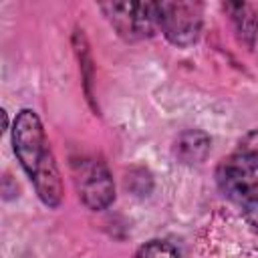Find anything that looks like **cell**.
I'll return each instance as SVG.
<instances>
[{
  "label": "cell",
  "instance_id": "6da1fadb",
  "mask_svg": "<svg viewBox=\"0 0 258 258\" xmlns=\"http://www.w3.org/2000/svg\"><path fill=\"white\" fill-rule=\"evenodd\" d=\"M12 139H14V151L22 167L34 181L40 200L48 206H56L60 202V179L40 119L36 117L34 111L24 109L16 117Z\"/></svg>",
  "mask_w": 258,
  "mask_h": 258
},
{
  "label": "cell",
  "instance_id": "7a4b0ae2",
  "mask_svg": "<svg viewBox=\"0 0 258 258\" xmlns=\"http://www.w3.org/2000/svg\"><path fill=\"white\" fill-rule=\"evenodd\" d=\"M218 183L222 191L244 208L258 202V155L236 153L218 167Z\"/></svg>",
  "mask_w": 258,
  "mask_h": 258
},
{
  "label": "cell",
  "instance_id": "3957f363",
  "mask_svg": "<svg viewBox=\"0 0 258 258\" xmlns=\"http://www.w3.org/2000/svg\"><path fill=\"white\" fill-rule=\"evenodd\" d=\"M111 22L127 40H139L151 36L159 24V4L153 2H121L105 6Z\"/></svg>",
  "mask_w": 258,
  "mask_h": 258
},
{
  "label": "cell",
  "instance_id": "277c9868",
  "mask_svg": "<svg viewBox=\"0 0 258 258\" xmlns=\"http://www.w3.org/2000/svg\"><path fill=\"white\" fill-rule=\"evenodd\" d=\"M159 26L173 44L187 46L200 34L202 10L194 2H161Z\"/></svg>",
  "mask_w": 258,
  "mask_h": 258
},
{
  "label": "cell",
  "instance_id": "5b68a950",
  "mask_svg": "<svg viewBox=\"0 0 258 258\" xmlns=\"http://www.w3.org/2000/svg\"><path fill=\"white\" fill-rule=\"evenodd\" d=\"M79 191H81L83 202L93 210L107 208L115 198L113 181H111L107 169L99 163L83 169V173L79 177Z\"/></svg>",
  "mask_w": 258,
  "mask_h": 258
},
{
  "label": "cell",
  "instance_id": "8992f818",
  "mask_svg": "<svg viewBox=\"0 0 258 258\" xmlns=\"http://www.w3.org/2000/svg\"><path fill=\"white\" fill-rule=\"evenodd\" d=\"M210 149V139L200 133V131H189V133H183L177 143H175V153L179 155L181 161L185 163H196V161H202L206 157Z\"/></svg>",
  "mask_w": 258,
  "mask_h": 258
},
{
  "label": "cell",
  "instance_id": "52a82bcc",
  "mask_svg": "<svg viewBox=\"0 0 258 258\" xmlns=\"http://www.w3.org/2000/svg\"><path fill=\"white\" fill-rule=\"evenodd\" d=\"M135 258H177V252L167 242L153 240V242H147L145 246H141L137 250Z\"/></svg>",
  "mask_w": 258,
  "mask_h": 258
},
{
  "label": "cell",
  "instance_id": "ba28073f",
  "mask_svg": "<svg viewBox=\"0 0 258 258\" xmlns=\"http://www.w3.org/2000/svg\"><path fill=\"white\" fill-rule=\"evenodd\" d=\"M244 214H246V220L252 226V230L258 232V202L252 204V206H248V208H244Z\"/></svg>",
  "mask_w": 258,
  "mask_h": 258
}]
</instances>
